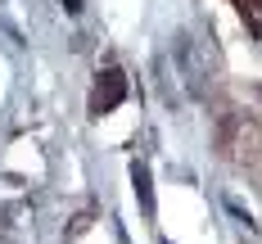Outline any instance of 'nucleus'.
I'll return each instance as SVG.
<instances>
[{"label":"nucleus","mask_w":262,"mask_h":244,"mask_svg":"<svg viewBox=\"0 0 262 244\" xmlns=\"http://www.w3.org/2000/svg\"><path fill=\"white\" fill-rule=\"evenodd\" d=\"M131 186L140 194V208L154 213V190H149V167H145V163H131Z\"/></svg>","instance_id":"nucleus-3"},{"label":"nucleus","mask_w":262,"mask_h":244,"mask_svg":"<svg viewBox=\"0 0 262 244\" xmlns=\"http://www.w3.org/2000/svg\"><path fill=\"white\" fill-rule=\"evenodd\" d=\"M172 50H177V68H181V77H185V95L190 100H204L208 95V68H204L199 50L190 46V36H177Z\"/></svg>","instance_id":"nucleus-1"},{"label":"nucleus","mask_w":262,"mask_h":244,"mask_svg":"<svg viewBox=\"0 0 262 244\" xmlns=\"http://www.w3.org/2000/svg\"><path fill=\"white\" fill-rule=\"evenodd\" d=\"M127 100V77L118 73V68H108L100 86H95V95H91V113H108V108H118Z\"/></svg>","instance_id":"nucleus-2"},{"label":"nucleus","mask_w":262,"mask_h":244,"mask_svg":"<svg viewBox=\"0 0 262 244\" xmlns=\"http://www.w3.org/2000/svg\"><path fill=\"white\" fill-rule=\"evenodd\" d=\"M59 5H63L68 14H77V9H81V0H59Z\"/></svg>","instance_id":"nucleus-4"}]
</instances>
